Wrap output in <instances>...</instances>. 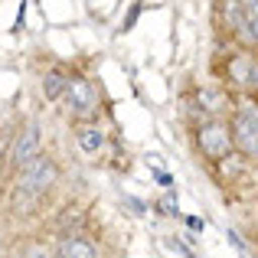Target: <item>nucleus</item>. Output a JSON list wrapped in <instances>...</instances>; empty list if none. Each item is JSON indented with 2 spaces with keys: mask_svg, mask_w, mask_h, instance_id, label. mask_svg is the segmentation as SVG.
Here are the masks:
<instances>
[{
  "mask_svg": "<svg viewBox=\"0 0 258 258\" xmlns=\"http://www.w3.org/2000/svg\"><path fill=\"white\" fill-rule=\"evenodd\" d=\"M66 98H69V108L79 114V118H92L95 111H98V95H95L92 82H85V79H69V85H66Z\"/></svg>",
  "mask_w": 258,
  "mask_h": 258,
  "instance_id": "20e7f679",
  "label": "nucleus"
},
{
  "mask_svg": "<svg viewBox=\"0 0 258 258\" xmlns=\"http://www.w3.org/2000/svg\"><path fill=\"white\" fill-rule=\"evenodd\" d=\"M26 258H46L43 252H33V255H26Z\"/></svg>",
  "mask_w": 258,
  "mask_h": 258,
  "instance_id": "9b49d317",
  "label": "nucleus"
},
{
  "mask_svg": "<svg viewBox=\"0 0 258 258\" xmlns=\"http://www.w3.org/2000/svg\"><path fill=\"white\" fill-rule=\"evenodd\" d=\"M56 160H49V157H33L26 167H20V180H17V200H23V203H33L36 196H43L46 189L56 183Z\"/></svg>",
  "mask_w": 258,
  "mask_h": 258,
  "instance_id": "f257e3e1",
  "label": "nucleus"
},
{
  "mask_svg": "<svg viewBox=\"0 0 258 258\" xmlns=\"http://www.w3.org/2000/svg\"><path fill=\"white\" fill-rule=\"evenodd\" d=\"M196 144H200V151L206 154L209 160H222L232 154L235 141H232V127L219 124V121H213V124H203L200 134H196Z\"/></svg>",
  "mask_w": 258,
  "mask_h": 258,
  "instance_id": "f03ea898",
  "label": "nucleus"
},
{
  "mask_svg": "<svg viewBox=\"0 0 258 258\" xmlns=\"http://www.w3.org/2000/svg\"><path fill=\"white\" fill-rule=\"evenodd\" d=\"M33 157H39V124L36 121H30V124L20 131V138L13 141V151H10V160H13V167H26Z\"/></svg>",
  "mask_w": 258,
  "mask_h": 258,
  "instance_id": "39448f33",
  "label": "nucleus"
},
{
  "mask_svg": "<svg viewBox=\"0 0 258 258\" xmlns=\"http://www.w3.org/2000/svg\"><path fill=\"white\" fill-rule=\"evenodd\" d=\"M66 85H69V79L62 76V72H46V79H43V95L46 98H59V95H66Z\"/></svg>",
  "mask_w": 258,
  "mask_h": 258,
  "instance_id": "0eeeda50",
  "label": "nucleus"
},
{
  "mask_svg": "<svg viewBox=\"0 0 258 258\" xmlns=\"http://www.w3.org/2000/svg\"><path fill=\"white\" fill-rule=\"evenodd\" d=\"M226 20L232 23V30H242V26H245V10H242L239 0H226Z\"/></svg>",
  "mask_w": 258,
  "mask_h": 258,
  "instance_id": "1a4fd4ad",
  "label": "nucleus"
},
{
  "mask_svg": "<svg viewBox=\"0 0 258 258\" xmlns=\"http://www.w3.org/2000/svg\"><path fill=\"white\" fill-rule=\"evenodd\" d=\"M157 209H160L164 216H176V196H173V193H167L164 200L157 203Z\"/></svg>",
  "mask_w": 258,
  "mask_h": 258,
  "instance_id": "9d476101",
  "label": "nucleus"
},
{
  "mask_svg": "<svg viewBox=\"0 0 258 258\" xmlns=\"http://www.w3.org/2000/svg\"><path fill=\"white\" fill-rule=\"evenodd\" d=\"M56 258H98L92 248V242L85 239H66L62 245H59V255Z\"/></svg>",
  "mask_w": 258,
  "mask_h": 258,
  "instance_id": "423d86ee",
  "label": "nucleus"
},
{
  "mask_svg": "<svg viewBox=\"0 0 258 258\" xmlns=\"http://www.w3.org/2000/svg\"><path fill=\"white\" fill-rule=\"evenodd\" d=\"M101 144H105V134H101L98 127H82V131H79V147H82L85 154L101 151Z\"/></svg>",
  "mask_w": 258,
  "mask_h": 258,
  "instance_id": "6e6552de",
  "label": "nucleus"
},
{
  "mask_svg": "<svg viewBox=\"0 0 258 258\" xmlns=\"http://www.w3.org/2000/svg\"><path fill=\"white\" fill-rule=\"evenodd\" d=\"M232 141L245 157H258V105H245L232 121Z\"/></svg>",
  "mask_w": 258,
  "mask_h": 258,
  "instance_id": "7ed1b4c3",
  "label": "nucleus"
}]
</instances>
